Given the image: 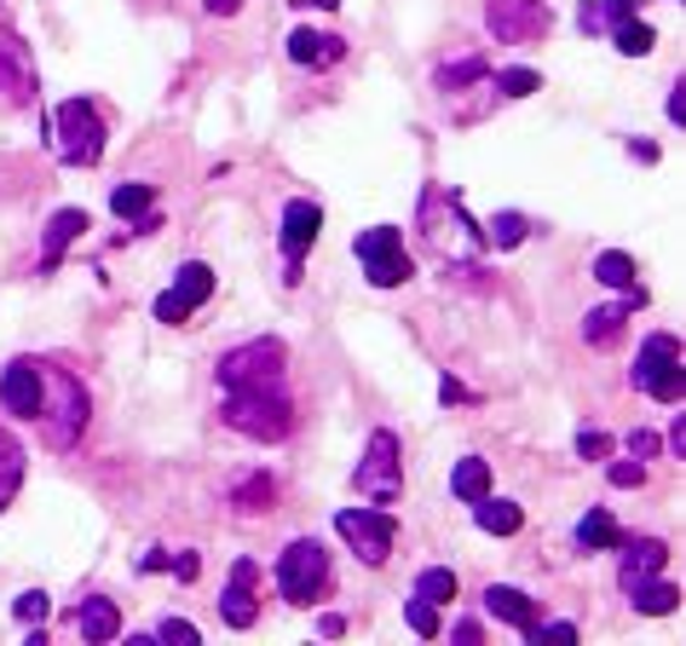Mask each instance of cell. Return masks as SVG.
I'll return each instance as SVG.
<instances>
[{
	"label": "cell",
	"mask_w": 686,
	"mask_h": 646,
	"mask_svg": "<svg viewBox=\"0 0 686 646\" xmlns=\"http://www.w3.org/2000/svg\"><path fill=\"white\" fill-rule=\"evenodd\" d=\"M151 202H156V191L133 179V186H116V191H110V214H116V219H139V214H151Z\"/></svg>",
	"instance_id": "cell-29"
},
{
	"label": "cell",
	"mask_w": 686,
	"mask_h": 646,
	"mask_svg": "<svg viewBox=\"0 0 686 646\" xmlns=\"http://www.w3.org/2000/svg\"><path fill=\"white\" fill-rule=\"evenodd\" d=\"M617 549H623V565H617V583H623V595H629L635 583L658 577L663 565H670V549H663L658 537H640V542H617Z\"/></svg>",
	"instance_id": "cell-15"
},
{
	"label": "cell",
	"mask_w": 686,
	"mask_h": 646,
	"mask_svg": "<svg viewBox=\"0 0 686 646\" xmlns=\"http://www.w3.org/2000/svg\"><path fill=\"white\" fill-rule=\"evenodd\" d=\"M629 600H635V612H646V618H663V612H675L681 589H675V583L646 577V583H635V589H629Z\"/></svg>",
	"instance_id": "cell-25"
},
{
	"label": "cell",
	"mask_w": 686,
	"mask_h": 646,
	"mask_svg": "<svg viewBox=\"0 0 686 646\" xmlns=\"http://www.w3.org/2000/svg\"><path fill=\"white\" fill-rule=\"evenodd\" d=\"M640 479H646L640 462H612V484H623V491H629V484H640Z\"/></svg>",
	"instance_id": "cell-41"
},
{
	"label": "cell",
	"mask_w": 686,
	"mask_h": 646,
	"mask_svg": "<svg viewBox=\"0 0 686 646\" xmlns=\"http://www.w3.org/2000/svg\"><path fill=\"white\" fill-rule=\"evenodd\" d=\"M40 375H47V393H52V398H40V416H35L40 439H47L52 451H70L81 439V428H87V387L64 370H40Z\"/></svg>",
	"instance_id": "cell-2"
},
{
	"label": "cell",
	"mask_w": 686,
	"mask_h": 646,
	"mask_svg": "<svg viewBox=\"0 0 686 646\" xmlns=\"http://www.w3.org/2000/svg\"><path fill=\"white\" fill-rule=\"evenodd\" d=\"M231 502L242 514H260V502H272V479L266 474H254V479H242L237 491H231Z\"/></svg>",
	"instance_id": "cell-35"
},
{
	"label": "cell",
	"mask_w": 686,
	"mask_h": 646,
	"mask_svg": "<svg viewBox=\"0 0 686 646\" xmlns=\"http://www.w3.org/2000/svg\"><path fill=\"white\" fill-rule=\"evenodd\" d=\"M12 612H17V618H24V623H40V618H47V595H40V589H29V595H17V600H12Z\"/></svg>",
	"instance_id": "cell-38"
},
{
	"label": "cell",
	"mask_w": 686,
	"mask_h": 646,
	"mask_svg": "<svg viewBox=\"0 0 686 646\" xmlns=\"http://www.w3.org/2000/svg\"><path fill=\"white\" fill-rule=\"evenodd\" d=\"M254 583H260V565H254V560H237V565H231L226 595H219V612H226V623H231V630H254V618H260Z\"/></svg>",
	"instance_id": "cell-14"
},
{
	"label": "cell",
	"mask_w": 686,
	"mask_h": 646,
	"mask_svg": "<svg viewBox=\"0 0 686 646\" xmlns=\"http://www.w3.org/2000/svg\"><path fill=\"white\" fill-rule=\"evenodd\" d=\"M352 254H358V266H363V277H370L375 289H398V283H410V277H416L410 254H404L398 226H370V231H358Z\"/></svg>",
	"instance_id": "cell-5"
},
{
	"label": "cell",
	"mask_w": 686,
	"mask_h": 646,
	"mask_svg": "<svg viewBox=\"0 0 686 646\" xmlns=\"http://www.w3.org/2000/svg\"><path fill=\"white\" fill-rule=\"evenodd\" d=\"M75 635H81V641H93V646L116 641V635H121V606L105 600V595L81 600V606H75Z\"/></svg>",
	"instance_id": "cell-16"
},
{
	"label": "cell",
	"mask_w": 686,
	"mask_h": 646,
	"mask_svg": "<svg viewBox=\"0 0 686 646\" xmlns=\"http://www.w3.org/2000/svg\"><path fill=\"white\" fill-rule=\"evenodd\" d=\"M605 451H612V439H605V433H577V456H589V462H600Z\"/></svg>",
	"instance_id": "cell-39"
},
{
	"label": "cell",
	"mask_w": 686,
	"mask_h": 646,
	"mask_svg": "<svg viewBox=\"0 0 686 646\" xmlns=\"http://www.w3.org/2000/svg\"><path fill=\"white\" fill-rule=\"evenodd\" d=\"M404 618H410V630H416L421 641H433V635H438V606H428L421 595H416L410 606H404Z\"/></svg>",
	"instance_id": "cell-36"
},
{
	"label": "cell",
	"mask_w": 686,
	"mask_h": 646,
	"mask_svg": "<svg viewBox=\"0 0 686 646\" xmlns=\"http://www.w3.org/2000/svg\"><path fill=\"white\" fill-rule=\"evenodd\" d=\"M629 456H640V462L658 456V439H652V433H629Z\"/></svg>",
	"instance_id": "cell-42"
},
{
	"label": "cell",
	"mask_w": 686,
	"mask_h": 646,
	"mask_svg": "<svg viewBox=\"0 0 686 646\" xmlns=\"http://www.w3.org/2000/svg\"><path fill=\"white\" fill-rule=\"evenodd\" d=\"M208 295H214V272L202 266V260H191V266H179L173 289H168V295H156V323H185Z\"/></svg>",
	"instance_id": "cell-11"
},
{
	"label": "cell",
	"mask_w": 686,
	"mask_h": 646,
	"mask_svg": "<svg viewBox=\"0 0 686 646\" xmlns=\"http://www.w3.org/2000/svg\"><path fill=\"white\" fill-rule=\"evenodd\" d=\"M670 121H686V81H675V93H670Z\"/></svg>",
	"instance_id": "cell-44"
},
{
	"label": "cell",
	"mask_w": 686,
	"mask_h": 646,
	"mask_svg": "<svg viewBox=\"0 0 686 646\" xmlns=\"http://www.w3.org/2000/svg\"><path fill=\"white\" fill-rule=\"evenodd\" d=\"M277 589L289 606H312L329 589V554H323L317 537H294L289 549L277 554Z\"/></svg>",
	"instance_id": "cell-4"
},
{
	"label": "cell",
	"mask_w": 686,
	"mask_h": 646,
	"mask_svg": "<svg viewBox=\"0 0 686 646\" xmlns=\"http://www.w3.org/2000/svg\"><path fill=\"white\" fill-rule=\"evenodd\" d=\"M335 531L347 537V549H352L363 565H387L393 537H398V519L381 514V509H340V514H335Z\"/></svg>",
	"instance_id": "cell-8"
},
{
	"label": "cell",
	"mask_w": 686,
	"mask_h": 646,
	"mask_svg": "<svg viewBox=\"0 0 686 646\" xmlns=\"http://www.w3.org/2000/svg\"><path fill=\"white\" fill-rule=\"evenodd\" d=\"M17 484H24V444L0 428V509H12Z\"/></svg>",
	"instance_id": "cell-24"
},
{
	"label": "cell",
	"mask_w": 686,
	"mask_h": 646,
	"mask_svg": "<svg viewBox=\"0 0 686 646\" xmlns=\"http://www.w3.org/2000/svg\"><path fill=\"white\" fill-rule=\"evenodd\" d=\"M484 75H491L484 58H461V64H444V70H438V87H444V93H461V87H473V81H484Z\"/></svg>",
	"instance_id": "cell-32"
},
{
	"label": "cell",
	"mask_w": 686,
	"mask_h": 646,
	"mask_svg": "<svg viewBox=\"0 0 686 646\" xmlns=\"http://www.w3.org/2000/svg\"><path fill=\"white\" fill-rule=\"evenodd\" d=\"M249 381H289L277 340H249V347H231L219 358V387H249Z\"/></svg>",
	"instance_id": "cell-10"
},
{
	"label": "cell",
	"mask_w": 686,
	"mask_h": 646,
	"mask_svg": "<svg viewBox=\"0 0 686 646\" xmlns=\"http://www.w3.org/2000/svg\"><path fill=\"white\" fill-rule=\"evenodd\" d=\"M450 491H456L461 502H479L484 491H491V462H479V456L456 462V474H450Z\"/></svg>",
	"instance_id": "cell-27"
},
{
	"label": "cell",
	"mask_w": 686,
	"mask_h": 646,
	"mask_svg": "<svg viewBox=\"0 0 686 646\" xmlns=\"http://www.w3.org/2000/svg\"><path fill=\"white\" fill-rule=\"evenodd\" d=\"M289 58H294L300 70H329V64H340V58H347V40H340V35L294 29V35H289Z\"/></svg>",
	"instance_id": "cell-17"
},
{
	"label": "cell",
	"mask_w": 686,
	"mask_h": 646,
	"mask_svg": "<svg viewBox=\"0 0 686 646\" xmlns=\"http://www.w3.org/2000/svg\"><path fill=\"white\" fill-rule=\"evenodd\" d=\"M323 231V208L306 196H294L289 208H282V254H289V283H300V260H306V249L317 242Z\"/></svg>",
	"instance_id": "cell-13"
},
{
	"label": "cell",
	"mask_w": 686,
	"mask_h": 646,
	"mask_svg": "<svg viewBox=\"0 0 686 646\" xmlns=\"http://www.w3.org/2000/svg\"><path fill=\"white\" fill-rule=\"evenodd\" d=\"M612 40H617V52L623 58H646V52H652V24H640V17H623V24L612 29Z\"/></svg>",
	"instance_id": "cell-31"
},
{
	"label": "cell",
	"mask_w": 686,
	"mask_h": 646,
	"mask_svg": "<svg viewBox=\"0 0 686 646\" xmlns=\"http://www.w3.org/2000/svg\"><path fill=\"white\" fill-rule=\"evenodd\" d=\"M52 151L70 162V168H93L105 156V116H98L93 98H70L52 116Z\"/></svg>",
	"instance_id": "cell-3"
},
{
	"label": "cell",
	"mask_w": 686,
	"mask_h": 646,
	"mask_svg": "<svg viewBox=\"0 0 686 646\" xmlns=\"http://www.w3.org/2000/svg\"><path fill=\"white\" fill-rule=\"evenodd\" d=\"M484 612H491V618H502V623H514L519 635H531V623H537V606H531V595L508 589V583H491V589H484Z\"/></svg>",
	"instance_id": "cell-18"
},
{
	"label": "cell",
	"mask_w": 686,
	"mask_h": 646,
	"mask_svg": "<svg viewBox=\"0 0 686 646\" xmlns=\"http://www.w3.org/2000/svg\"><path fill=\"white\" fill-rule=\"evenodd\" d=\"M219 416L226 428H237L242 439L277 444L294 428V398L289 381H249V387H219Z\"/></svg>",
	"instance_id": "cell-1"
},
{
	"label": "cell",
	"mask_w": 686,
	"mask_h": 646,
	"mask_svg": "<svg viewBox=\"0 0 686 646\" xmlns=\"http://www.w3.org/2000/svg\"><path fill=\"white\" fill-rule=\"evenodd\" d=\"M0 93H12V98L29 93V70H24V52H17V40H0Z\"/></svg>",
	"instance_id": "cell-28"
},
{
	"label": "cell",
	"mask_w": 686,
	"mask_h": 646,
	"mask_svg": "<svg viewBox=\"0 0 686 646\" xmlns=\"http://www.w3.org/2000/svg\"><path fill=\"white\" fill-rule=\"evenodd\" d=\"M577 641V623H531V641Z\"/></svg>",
	"instance_id": "cell-40"
},
{
	"label": "cell",
	"mask_w": 686,
	"mask_h": 646,
	"mask_svg": "<svg viewBox=\"0 0 686 646\" xmlns=\"http://www.w3.org/2000/svg\"><path fill=\"white\" fill-rule=\"evenodd\" d=\"M484 29L502 47H525V40H542L554 29V12H549V0H491L484 7Z\"/></svg>",
	"instance_id": "cell-9"
},
{
	"label": "cell",
	"mask_w": 686,
	"mask_h": 646,
	"mask_svg": "<svg viewBox=\"0 0 686 646\" xmlns=\"http://www.w3.org/2000/svg\"><path fill=\"white\" fill-rule=\"evenodd\" d=\"M416 595L428 600V606H444V600H456V572H450V565H428V572L416 577Z\"/></svg>",
	"instance_id": "cell-30"
},
{
	"label": "cell",
	"mask_w": 686,
	"mask_h": 646,
	"mask_svg": "<svg viewBox=\"0 0 686 646\" xmlns=\"http://www.w3.org/2000/svg\"><path fill=\"white\" fill-rule=\"evenodd\" d=\"M473 519H479V531H491V537H514L519 525H525L519 502H496L491 491H484V497L473 502Z\"/></svg>",
	"instance_id": "cell-22"
},
{
	"label": "cell",
	"mask_w": 686,
	"mask_h": 646,
	"mask_svg": "<svg viewBox=\"0 0 686 646\" xmlns=\"http://www.w3.org/2000/svg\"><path fill=\"white\" fill-rule=\"evenodd\" d=\"M594 277L605 283V289H623V295L646 300V289H640V272H635V260L623 254V249H605V254L594 260Z\"/></svg>",
	"instance_id": "cell-20"
},
{
	"label": "cell",
	"mask_w": 686,
	"mask_h": 646,
	"mask_svg": "<svg viewBox=\"0 0 686 646\" xmlns=\"http://www.w3.org/2000/svg\"><path fill=\"white\" fill-rule=\"evenodd\" d=\"M173 572H179V583H196V572H202V560H196V554H179V560H173Z\"/></svg>",
	"instance_id": "cell-43"
},
{
	"label": "cell",
	"mask_w": 686,
	"mask_h": 646,
	"mask_svg": "<svg viewBox=\"0 0 686 646\" xmlns=\"http://www.w3.org/2000/svg\"><path fill=\"white\" fill-rule=\"evenodd\" d=\"M438 398H444V404H461V398H468V387H456V381H444V387H438Z\"/></svg>",
	"instance_id": "cell-45"
},
{
	"label": "cell",
	"mask_w": 686,
	"mask_h": 646,
	"mask_svg": "<svg viewBox=\"0 0 686 646\" xmlns=\"http://www.w3.org/2000/svg\"><path fill=\"white\" fill-rule=\"evenodd\" d=\"M352 484H358V497H370V502H398L404 497V468H398V439L381 428V433H370V451H363V462H358V474H352Z\"/></svg>",
	"instance_id": "cell-7"
},
{
	"label": "cell",
	"mask_w": 686,
	"mask_h": 646,
	"mask_svg": "<svg viewBox=\"0 0 686 646\" xmlns=\"http://www.w3.org/2000/svg\"><path fill=\"white\" fill-rule=\"evenodd\" d=\"M237 7H242V0H208V12H214V17H231Z\"/></svg>",
	"instance_id": "cell-46"
},
{
	"label": "cell",
	"mask_w": 686,
	"mask_h": 646,
	"mask_svg": "<svg viewBox=\"0 0 686 646\" xmlns=\"http://www.w3.org/2000/svg\"><path fill=\"white\" fill-rule=\"evenodd\" d=\"M156 641H179V646H196L202 635H196V623H185V618H161V623H156Z\"/></svg>",
	"instance_id": "cell-37"
},
{
	"label": "cell",
	"mask_w": 686,
	"mask_h": 646,
	"mask_svg": "<svg viewBox=\"0 0 686 646\" xmlns=\"http://www.w3.org/2000/svg\"><path fill=\"white\" fill-rule=\"evenodd\" d=\"M635 387L652 393L658 404H681L686 375H681V340L675 335H646V347L635 358Z\"/></svg>",
	"instance_id": "cell-6"
},
{
	"label": "cell",
	"mask_w": 686,
	"mask_h": 646,
	"mask_svg": "<svg viewBox=\"0 0 686 646\" xmlns=\"http://www.w3.org/2000/svg\"><path fill=\"white\" fill-rule=\"evenodd\" d=\"M635 307H640V300L629 295L623 307H600V312H589V318H582V340H594V347H612V340L623 335V323H629Z\"/></svg>",
	"instance_id": "cell-21"
},
{
	"label": "cell",
	"mask_w": 686,
	"mask_h": 646,
	"mask_svg": "<svg viewBox=\"0 0 686 646\" xmlns=\"http://www.w3.org/2000/svg\"><path fill=\"white\" fill-rule=\"evenodd\" d=\"M484 242H491V249H519V242H525V214H496L491 231H484Z\"/></svg>",
	"instance_id": "cell-33"
},
{
	"label": "cell",
	"mask_w": 686,
	"mask_h": 646,
	"mask_svg": "<svg viewBox=\"0 0 686 646\" xmlns=\"http://www.w3.org/2000/svg\"><path fill=\"white\" fill-rule=\"evenodd\" d=\"M87 231V214L81 208H58L52 219H47V249H40V272H58V260H64V249Z\"/></svg>",
	"instance_id": "cell-19"
},
{
	"label": "cell",
	"mask_w": 686,
	"mask_h": 646,
	"mask_svg": "<svg viewBox=\"0 0 686 646\" xmlns=\"http://www.w3.org/2000/svg\"><path fill=\"white\" fill-rule=\"evenodd\" d=\"M496 93L502 98H531V93H542V75L537 70H496Z\"/></svg>",
	"instance_id": "cell-34"
},
{
	"label": "cell",
	"mask_w": 686,
	"mask_h": 646,
	"mask_svg": "<svg viewBox=\"0 0 686 646\" xmlns=\"http://www.w3.org/2000/svg\"><path fill=\"white\" fill-rule=\"evenodd\" d=\"M40 398H47V375H40L35 358H12L7 370H0V404H7L12 416L35 421L40 416Z\"/></svg>",
	"instance_id": "cell-12"
},
{
	"label": "cell",
	"mask_w": 686,
	"mask_h": 646,
	"mask_svg": "<svg viewBox=\"0 0 686 646\" xmlns=\"http://www.w3.org/2000/svg\"><path fill=\"white\" fill-rule=\"evenodd\" d=\"M577 542H582V549H617L623 531H617V519L605 514V509H589V514L577 519Z\"/></svg>",
	"instance_id": "cell-26"
},
{
	"label": "cell",
	"mask_w": 686,
	"mask_h": 646,
	"mask_svg": "<svg viewBox=\"0 0 686 646\" xmlns=\"http://www.w3.org/2000/svg\"><path fill=\"white\" fill-rule=\"evenodd\" d=\"M623 17H635V0H582L577 24L582 35H600V29H617Z\"/></svg>",
	"instance_id": "cell-23"
}]
</instances>
